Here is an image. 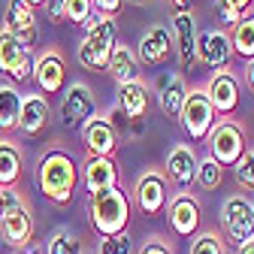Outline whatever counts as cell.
Here are the masks:
<instances>
[{
    "instance_id": "6da1fadb",
    "label": "cell",
    "mask_w": 254,
    "mask_h": 254,
    "mask_svg": "<svg viewBox=\"0 0 254 254\" xmlns=\"http://www.w3.org/2000/svg\"><path fill=\"white\" fill-rule=\"evenodd\" d=\"M79 164L73 161L70 151L64 148H49L40 164H37V185H40V194L55 203V206H70L76 197V188H79Z\"/></svg>"
},
{
    "instance_id": "7a4b0ae2",
    "label": "cell",
    "mask_w": 254,
    "mask_h": 254,
    "mask_svg": "<svg viewBox=\"0 0 254 254\" xmlns=\"http://www.w3.org/2000/svg\"><path fill=\"white\" fill-rule=\"evenodd\" d=\"M130 212H133V200L127 197V190L121 185H112V188L97 190V194L88 197L91 227L100 239L127 233V227H130Z\"/></svg>"
},
{
    "instance_id": "3957f363",
    "label": "cell",
    "mask_w": 254,
    "mask_h": 254,
    "mask_svg": "<svg viewBox=\"0 0 254 254\" xmlns=\"http://www.w3.org/2000/svg\"><path fill=\"white\" fill-rule=\"evenodd\" d=\"M118 46V24L112 18H94L88 27H85V37L79 43V64L85 70H94V73H106V64L112 58Z\"/></svg>"
},
{
    "instance_id": "277c9868",
    "label": "cell",
    "mask_w": 254,
    "mask_h": 254,
    "mask_svg": "<svg viewBox=\"0 0 254 254\" xmlns=\"http://www.w3.org/2000/svg\"><path fill=\"white\" fill-rule=\"evenodd\" d=\"M34 212H30L27 200L18 190H6L3 188V218H0V239L6 245H12L15 251L27 248L34 239Z\"/></svg>"
},
{
    "instance_id": "5b68a950",
    "label": "cell",
    "mask_w": 254,
    "mask_h": 254,
    "mask_svg": "<svg viewBox=\"0 0 254 254\" xmlns=\"http://www.w3.org/2000/svg\"><path fill=\"white\" fill-rule=\"evenodd\" d=\"M209 157L212 161H218L221 167H236V161L248 151V133H245V127L233 118H221L209 136Z\"/></svg>"
},
{
    "instance_id": "8992f818",
    "label": "cell",
    "mask_w": 254,
    "mask_h": 254,
    "mask_svg": "<svg viewBox=\"0 0 254 254\" xmlns=\"http://www.w3.org/2000/svg\"><path fill=\"white\" fill-rule=\"evenodd\" d=\"M179 124L190 142H203L209 136V130L218 124V112L206 97V88H188L185 103L179 109Z\"/></svg>"
},
{
    "instance_id": "52a82bcc",
    "label": "cell",
    "mask_w": 254,
    "mask_h": 254,
    "mask_svg": "<svg viewBox=\"0 0 254 254\" xmlns=\"http://www.w3.org/2000/svg\"><path fill=\"white\" fill-rule=\"evenodd\" d=\"M221 236L230 245H245L254 239V212H251V200L242 194H230L221 203Z\"/></svg>"
},
{
    "instance_id": "ba28073f",
    "label": "cell",
    "mask_w": 254,
    "mask_h": 254,
    "mask_svg": "<svg viewBox=\"0 0 254 254\" xmlns=\"http://www.w3.org/2000/svg\"><path fill=\"white\" fill-rule=\"evenodd\" d=\"M167 221L170 230L182 239H194L203 227V206L190 190H179V194L167 203Z\"/></svg>"
},
{
    "instance_id": "9c48e42d",
    "label": "cell",
    "mask_w": 254,
    "mask_h": 254,
    "mask_svg": "<svg viewBox=\"0 0 254 254\" xmlns=\"http://www.w3.org/2000/svg\"><path fill=\"white\" fill-rule=\"evenodd\" d=\"M139 215L145 218H157L167 203H170V185L164 179L161 170H145L139 179H136V197H133Z\"/></svg>"
},
{
    "instance_id": "30bf717a",
    "label": "cell",
    "mask_w": 254,
    "mask_h": 254,
    "mask_svg": "<svg viewBox=\"0 0 254 254\" xmlns=\"http://www.w3.org/2000/svg\"><path fill=\"white\" fill-rule=\"evenodd\" d=\"M197 151L194 145H188V142H179L170 148L167 154V161H164V179L167 185L179 188V190H188L190 185H194V176H197Z\"/></svg>"
},
{
    "instance_id": "8fae6325",
    "label": "cell",
    "mask_w": 254,
    "mask_h": 254,
    "mask_svg": "<svg viewBox=\"0 0 254 254\" xmlns=\"http://www.w3.org/2000/svg\"><path fill=\"white\" fill-rule=\"evenodd\" d=\"M79 130H82V142H85L88 157H115L118 133L103 115H91L88 121L79 124Z\"/></svg>"
},
{
    "instance_id": "7c38bea8",
    "label": "cell",
    "mask_w": 254,
    "mask_h": 254,
    "mask_svg": "<svg viewBox=\"0 0 254 254\" xmlns=\"http://www.w3.org/2000/svg\"><path fill=\"white\" fill-rule=\"evenodd\" d=\"M170 58H173V34L164 24H151L136 43L139 67H164Z\"/></svg>"
},
{
    "instance_id": "4fadbf2b",
    "label": "cell",
    "mask_w": 254,
    "mask_h": 254,
    "mask_svg": "<svg viewBox=\"0 0 254 254\" xmlns=\"http://www.w3.org/2000/svg\"><path fill=\"white\" fill-rule=\"evenodd\" d=\"M197 37L194 12H173V46L179 49V64L185 73L197 70Z\"/></svg>"
},
{
    "instance_id": "5bb4252c",
    "label": "cell",
    "mask_w": 254,
    "mask_h": 254,
    "mask_svg": "<svg viewBox=\"0 0 254 254\" xmlns=\"http://www.w3.org/2000/svg\"><path fill=\"white\" fill-rule=\"evenodd\" d=\"M230 58H233V46L227 30H206V34L197 37V64L209 67L212 73L227 70Z\"/></svg>"
},
{
    "instance_id": "9a60e30c",
    "label": "cell",
    "mask_w": 254,
    "mask_h": 254,
    "mask_svg": "<svg viewBox=\"0 0 254 254\" xmlns=\"http://www.w3.org/2000/svg\"><path fill=\"white\" fill-rule=\"evenodd\" d=\"M3 30L30 52V46L37 43V12L30 9L24 0H9L6 3V15H3Z\"/></svg>"
},
{
    "instance_id": "2e32d148",
    "label": "cell",
    "mask_w": 254,
    "mask_h": 254,
    "mask_svg": "<svg viewBox=\"0 0 254 254\" xmlns=\"http://www.w3.org/2000/svg\"><path fill=\"white\" fill-rule=\"evenodd\" d=\"M239 94H242V85H239V76L233 70H218V73H212V79L206 85V97H209V103H212V109L218 115L236 112Z\"/></svg>"
},
{
    "instance_id": "e0dca14e",
    "label": "cell",
    "mask_w": 254,
    "mask_h": 254,
    "mask_svg": "<svg viewBox=\"0 0 254 254\" xmlns=\"http://www.w3.org/2000/svg\"><path fill=\"white\" fill-rule=\"evenodd\" d=\"M91 115H97V100L85 82H73L64 94V103H61V118L67 127H79L82 121H88Z\"/></svg>"
},
{
    "instance_id": "ac0fdd59",
    "label": "cell",
    "mask_w": 254,
    "mask_h": 254,
    "mask_svg": "<svg viewBox=\"0 0 254 254\" xmlns=\"http://www.w3.org/2000/svg\"><path fill=\"white\" fill-rule=\"evenodd\" d=\"M49 118H52L49 97H43V94H24L21 115H18V133L27 136V139L40 136L46 127H49Z\"/></svg>"
},
{
    "instance_id": "d6986e66",
    "label": "cell",
    "mask_w": 254,
    "mask_h": 254,
    "mask_svg": "<svg viewBox=\"0 0 254 254\" xmlns=\"http://www.w3.org/2000/svg\"><path fill=\"white\" fill-rule=\"evenodd\" d=\"M37 82L40 94L43 97H49V94H58L64 88V79H67V67H64V58L58 52H46L37 58L34 64V76H30Z\"/></svg>"
},
{
    "instance_id": "ffe728a7",
    "label": "cell",
    "mask_w": 254,
    "mask_h": 254,
    "mask_svg": "<svg viewBox=\"0 0 254 254\" xmlns=\"http://www.w3.org/2000/svg\"><path fill=\"white\" fill-rule=\"evenodd\" d=\"M82 182L88 188V197L97 194V190H106L112 185H118V164L115 157H85L82 164Z\"/></svg>"
},
{
    "instance_id": "44dd1931",
    "label": "cell",
    "mask_w": 254,
    "mask_h": 254,
    "mask_svg": "<svg viewBox=\"0 0 254 254\" xmlns=\"http://www.w3.org/2000/svg\"><path fill=\"white\" fill-rule=\"evenodd\" d=\"M115 106L124 112V118L130 121H145L148 109H151V91L148 85L139 79V82H130V85H118V100Z\"/></svg>"
},
{
    "instance_id": "7402d4cb",
    "label": "cell",
    "mask_w": 254,
    "mask_h": 254,
    "mask_svg": "<svg viewBox=\"0 0 254 254\" xmlns=\"http://www.w3.org/2000/svg\"><path fill=\"white\" fill-rule=\"evenodd\" d=\"M24 173V154L21 145L9 136H0V188L12 190Z\"/></svg>"
},
{
    "instance_id": "603a6c76",
    "label": "cell",
    "mask_w": 254,
    "mask_h": 254,
    "mask_svg": "<svg viewBox=\"0 0 254 254\" xmlns=\"http://www.w3.org/2000/svg\"><path fill=\"white\" fill-rule=\"evenodd\" d=\"M185 94H188V85L182 76L176 73H164L157 79V106H161L164 115L170 118H179V109L185 103Z\"/></svg>"
},
{
    "instance_id": "cb8c5ba5",
    "label": "cell",
    "mask_w": 254,
    "mask_h": 254,
    "mask_svg": "<svg viewBox=\"0 0 254 254\" xmlns=\"http://www.w3.org/2000/svg\"><path fill=\"white\" fill-rule=\"evenodd\" d=\"M106 73L115 79V85H130V82H139V61H136V52L130 46H115L109 64H106Z\"/></svg>"
},
{
    "instance_id": "d4e9b609",
    "label": "cell",
    "mask_w": 254,
    "mask_h": 254,
    "mask_svg": "<svg viewBox=\"0 0 254 254\" xmlns=\"http://www.w3.org/2000/svg\"><path fill=\"white\" fill-rule=\"evenodd\" d=\"M21 100H24V94L15 85H9V82L0 85V133H3V136L12 133V130H18Z\"/></svg>"
},
{
    "instance_id": "484cf974",
    "label": "cell",
    "mask_w": 254,
    "mask_h": 254,
    "mask_svg": "<svg viewBox=\"0 0 254 254\" xmlns=\"http://www.w3.org/2000/svg\"><path fill=\"white\" fill-rule=\"evenodd\" d=\"M230 46H233V55L251 61L254 58V12H245L236 27H233V37H230Z\"/></svg>"
},
{
    "instance_id": "4316f807",
    "label": "cell",
    "mask_w": 254,
    "mask_h": 254,
    "mask_svg": "<svg viewBox=\"0 0 254 254\" xmlns=\"http://www.w3.org/2000/svg\"><path fill=\"white\" fill-rule=\"evenodd\" d=\"M43 254H85V251H82V239H79L70 227H58V230H52V236L46 239Z\"/></svg>"
},
{
    "instance_id": "83f0119b",
    "label": "cell",
    "mask_w": 254,
    "mask_h": 254,
    "mask_svg": "<svg viewBox=\"0 0 254 254\" xmlns=\"http://www.w3.org/2000/svg\"><path fill=\"white\" fill-rule=\"evenodd\" d=\"M221 182H224V167L212 157H200L197 161V176H194V185H200V190H218Z\"/></svg>"
},
{
    "instance_id": "f1b7e54d",
    "label": "cell",
    "mask_w": 254,
    "mask_h": 254,
    "mask_svg": "<svg viewBox=\"0 0 254 254\" xmlns=\"http://www.w3.org/2000/svg\"><path fill=\"white\" fill-rule=\"evenodd\" d=\"M190 254H227V242L215 230H200L190 242Z\"/></svg>"
},
{
    "instance_id": "f546056e",
    "label": "cell",
    "mask_w": 254,
    "mask_h": 254,
    "mask_svg": "<svg viewBox=\"0 0 254 254\" xmlns=\"http://www.w3.org/2000/svg\"><path fill=\"white\" fill-rule=\"evenodd\" d=\"M27 49H21L9 34H6V30L3 27H0V70H3L6 76L15 70V64L21 61V55H24Z\"/></svg>"
},
{
    "instance_id": "4dcf8cb0",
    "label": "cell",
    "mask_w": 254,
    "mask_h": 254,
    "mask_svg": "<svg viewBox=\"0 0 254 254\" xmlns=\"http://www.w3.org/2000/svg\"><path fill=\"white\" fill-rule=\"evenodd\" d=\"M94 0H67V9H64V21L70 24H79V27H88L94 21Z\"/></svg>"
},
{
    "instance_id": "1f68e13d",
    "label": "cell",
    "mask_w": 254,
    "mask_h": 254,
    "mask_svg": "<svg viewBox=\"0 0 254 254\" xmlns=\"http://www.w3.org/2000/svg\"><path fill=\"white\" fill-rule=\"evenodd\" d=\"M233 176H236V185L242 190H254V148H248L239 161H236Z\"/></svg>"
},
{
    "instance_id": "d6a6232c",
    "label": "cell",
    "mask_w": 254,
    "mask_h": 254,
    "mask_svg": "<svg viewBox=\"0 0 254 254\" xmlns=\"http://www.w3.org/2000/svg\"><path fill=\"white\" fill-rule=\"evenodd\" d=\"M94 254H133V239L130 233H118V236H106L100 239Z\"/></svg>"
},
{
    "instance_id": "836d02e7",
    "label": "cell",
    "mask_w": 254,
    "mask_h": 254,
    "mask_svg": "<svg viewBox=\"0 0 254 254\" xmlns=\"http://www.w3.org/2000/svg\"><path fill=\"white\" fill-rule=\"evenodd\" d=\"M215 12H218V21L224 24V27H236V21L245 15V12H239L233 3H227V0H215Z\"/></svg>"
},
{
    "instance_id": "e575fe53",
    "label": "cell",
    "mask_w": 254,
    "mask_h": 254,
    "mask_svg": "<svg viewBox=\"0 0 254 254\" xmlns=\"http://www.w3.org/2000/svg\"><path fill=\"white\" fill-rule=\"evenodd\" d=\"M34 64H37V58L30 55V52H24L21 61L15 64V70L9 73V79H12V82H27L30 76H34Z\"/></svg>"
},
{
    "instance_id": "d590c367",
    "label": "cell",
    "mask_w": 254,
    "mask_h": 254,
    "mask_svg": "<svg viewBox=\"0 0 254 254\" xmlns=\"http://www.w3.org/2000/svg\"><path fill=\"white\" fill-rule=\"evenodd\" d=\"M64 9H67V0H46L43 12L49 18V24H64Z\"/></svg>"
},
{
    "instance_id": "8d00e7d4",
    "label": "cell",
    "mask_w": 254,
    "mask_h": 254,
    "mask_svg": "<svg viewBox=\"0 0 254 254\" xmlns=\"http://www.w3.org/2000/svg\"><path fill=\"white\" fill-rule=\"evenodd\" d=\"M139 254H176V251H173V245L164 236H151V239H145V245L139 248Z\"/></svg>"
},
{
    "instance_id": "74e56055",
    "label": "cell",
    "mask_w": 254,
    "mask_h": 254,
    "mask_svg": "<svg viewBox=\"0 0 254 254\" xmlns=\"http://www.w3.org/2000/svg\"><path fill=\"white\" fill-rule=\"evenodd\" d=\"M121 6H124V0H94V9H97L103 18H115Z\"/></svg>"
},
{
    "instance_id": "f35d334b",
    "label": "cell",
    "mask_w": 254,
    "mask_h": 254,
    "mask_svg": "<svg viewBox=\"0 0 254 254\" xmlns=\"http://www.w3.org/2000/svg\"><path fill=\"white\" fill-rule=\"evenodd\" d=\"M242 79H245V85L254 91V58L251 61H245V70H242Z\"/></svg>"
},
{
    "instance_id": "ab89813d",
    "label": "cell",
    "mask_w": 254,
    "mask_h": 254,
    "mask_svg": "<svg viewBox=\"0 0 254 254\" xmlns=\"http://www.w3.org/2000/svg\"><path fill=\"white\" fill-rule=\"evenodd\" d=\"M173 12H190V6H194V0H170Z\"/></svg>"
},
{
    "instance_id": "60d3db41",
    "label": "cell",
    "mask_w": 254,
    "mask_h": 254,
    "mask_svg": "<svg viewBox=\"0 0 254 254\" xmlns=\"http://www.w3.org/2000/svg\"><path fill=\"white\" fill-rule=\"evenodd\" d=\"M227 3H233V6H236L239 12H245V9L251 6V0H227Z\"/></svg>"
},
{
    "instance_id": "b9f144b4",
    "label": "cell",
    "mask_w": 254,
    "mask_h": 254,
    "mask_svg": "<svg viewBox=\"0 0 254 254\" xmlns=\"http://www.w3.org/2000/svg\"><path fill=\"white\" fill-rule=\"evenodd\" d=\"M236 254H254V239H251V242H245V245H239V248H236Z\"/></svg>"
},
{
    "instance_id": "7bdbcfd3",
    "label": "cell",
    "mask_w": 254,
    "mask_h": 254,
    "mask_svg": "<svg viewBox=\"0 0 254 254\" xmlns=\"http://www.w3.org/2000/svg\"><path fill=\"white\" fill-rule=\"evenodd\" d=\"M24 3H27L30 9H37V6H43V3H46V0H24Z\"/></svg>"
},
{
    "instance_id": "ee69618b",
    "label": "cell",
    "mask_w": 254,
    "mask_h": 254,
    "mask_svg": "<svg viewBox=\"0 0 254 254\" xmlns=\"http://www.w3.org/2000/svg\"><path fill=\"white\" fill-rule=\"evenodd\" d=\"M124 3H133V6H145L148 0H124Z\"/></svg>"
},
{
    "instance_id": "f6af8a7d",
    "label": "cell",
    "mask_w": 254,
    "mask_h": 254,
    "mask_svg": "<svg viewBox=\"0 0 254 254\" xmlns=\"http://www.w3.org/2000/svg\"><path fill=\"white\" fill-rule=\"evenodd\" d=\"M0 218H3V188H0Z\"/></svg>"
},
{
    "instance_id": "bcb514c9",
    "label": "cell",
    "mask_w": 254,
    "mask_h": 254,
    "mask_svg": "<svg viewBox=\"0 0 254 254\" xmlns=\"http://www.w3.org/2000/svg\"><path fill=\"white\" fill-rule=\"evenodd\" d=\"M12 254H37V251H27V248H21V251H12Z\"/></svg>"
},
{
    "instance_id": "7dc6e473",
    "label": "cell",
    "mask_w": 254,
    "mask_h": 254,
    "mask_svg": "<svg viewBox=\"0 0 254 254\" xmlns=\"http://www.w3.org/2000/svg\"><path fill=\"white\" fill-rule=\"evenodd\" d=\"M251 212H254V200H251Z\"/></svg>"
}]
</instances>
